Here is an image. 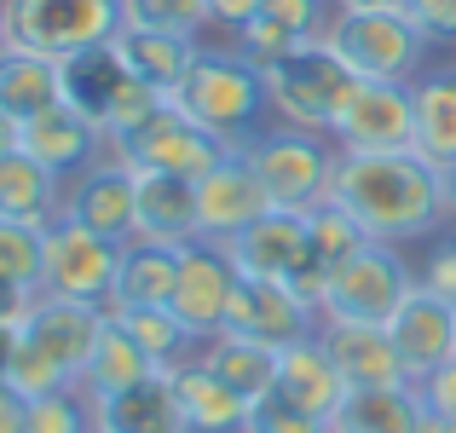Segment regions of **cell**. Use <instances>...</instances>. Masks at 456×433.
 <instances>
[{
    "label": "cell",
    "instance_id": "cell-1",
    "mask_svg": "<svg viewBox=\"0 0 456 433\" xmlns=\"http://www.w3.org/2000/svg\"><path fill=\"white\" fill-rule=\"evenodd\" d=\"M330 202H341L376 243H428L445 232V167L422 151H341Z\"/></svg>",
    "mask_w": 456,
    "mask_h": 433
},
{
    "label": "cell",
    "instance_id": "cell-2",
    "mask_svg": "<svg viewBox=\"0 0 456 433\" xmlns=\"http://www.w3.org/2000/svg\"><path fill=\"white\" fill-rule=\"evenodd\" d=\"M104 330V306H81V300L41 295L29 318L18 323V353H12V388L46 399L58 388H81V370L93 358V341Z\"/></svg>",
    "mask_w": 456,
    "mask_h": 433
},
{
    "label": "cell",
    "instance_id": "cell-3",
    "mask_svg": "<svg viewBox=\"0 0 456 433\" xmlns=\"http://www.w3.org/2000/svg\"><path fill=\"white\" fill-rule=\"evenodd\" d=\"M167 104H174L179 116H191L197 127L232 139L237 151H243L272 116L266 69H260L248 53H237V46H202L197 64H191V76L179 81V93Z\"/></svg>",
    "mask_w": 456,
    "mask_h": 433
},
{
    "label": "cell",
    "instance_id": "cell-4",
    "mask_svg": "<svg viewBox=\"0 0 456 433\" xmlns=\"http://www.w3.org/2000/svg\"><path fill=\"white\" fill-rule=\"evenodd\" d=\"M416 289V266L399 255V243L370 237L358 255L335 260L318 278V312L323 323H387Z\"/></svg>",
    "mask_w": 456,
    "mask_h": 433
},
{
    "label": "cell",
    "instance_id": "cell-5",
    "mask_svg": "<svg viewBox=\"0 0 456 433\" xmlns=\"http://www.w3.org/2000/svg\"><path fill=\"white\" fill-rule=\"evenodd\" d=\"M64 104H76L87 122H99L104 139L116 144L122 134L145 127L167 99L156 87H145V81L122 64L116 41H104V46H87V53L64 58Z\"/></svg>",
    "mask_w": 456,
    "mask_h": 433
},
{
    "label": "cell",
    "instance_id": "cell-6",
    "mask_svg": "<svg viewBox=\"0 0 456 433\" xmlns=\"http://www.w3.org/2000/svg\"><path fill=\"white\" fill-rule=\"evenodd\" d=\"M358 76L335 58L330 41H312L283 53L278 64H266V99H272V122L306 127V134H335V116L353 99Z\"/></svg>",
    "mask_w": 456,
    "mask_h": 433
},
{
    "label": "cell",
    "instance_id": "cell-7",
    "mask_svg": "<svg viewBox=\"0 0 456 433\" xmlns=\"http://www.w3.org/2000/svg\"><path fill=\"white\" fill-rule=\"evenodd\" d=\"M243 156L255 162V174L266 179V191H272L278 208L312 214L318 202H330L341 144H335L330 134H306V127H289V122H266L255 139L243 144Z\"/></svg>",
    "mask_w": 456,
    "mask_h": 433
},
{
    "label": "cell",
    "instance_id": "cell-8",
    "mask_svg": "<svg viewBox=\"0 0 456 433\" xmlns=\"http://www.w3.org/2000/svg\"><path fill=\"white\" fill-rule=\"evenodd\" d=\"M323 41L335 46V58L358 81H416L422 76V58H428V41L404 18V6H370V12L335 6Z\"/></svg>",
    "mask_w": 456,
    "mask_h": 433
},
{
    "label": "cell",
    "instance_id": "cell-9",
    "mask_svg": "<svg viewBox=\"0 0 456 433\" xmlns=\"http://www.w3.org/2000/svg\"><path fill=\"white\" fill-rule=\"evenodd\" d=\"M110 156H116V162H127L134 174L202 179V174H214L225 156H237V144L220 139V134H208V127H197L191 116H179L174 104H162V110H156L145 127H134V134L116 139Z\"/></svg>",
    "mask_w": 456,
    "mask_h": 433
},
{
    "label": "cell",
    "instance_id": "cell-10",
    "mask_svg": "<svg viewBox=\"0 0 456 433\" xmlns=\"http://www.w3.org/2000/svg\"><path fill=\"white\" fill-rule=\"evenodd\" d=\"M12 41L46 58H76L122 35V0H6Z\"/></svg>",
    "mask_w": 456,
    "mask_h": 433
},
{
    "label": "cell",
    "instance_id": "cell-11",
    "mask_svg": "<svg viewBox=\"0 0 456 433\" xmlns=\"http://www.w3.org/2000/svg\"><path fill=\"white\" fill-rule=\"evenodd\" d=\"M116 266H122V243H104L99 232H87V225H76V220H64V214L46 225L41 295L81 300V306H110Z\"/></svg>",
    "mask_w": 456,
    "mask_h": 433
},
{
    "label": "cell",
    "instance_id": "cell-12",
    "mask_svg": "<svg viewBox=\"0 0 456 433\" xmlns=\"http://www.w3.org/2000/svg\"><path fill=\"white\" fill-rule=\"evenodd\" d=\"M323 330V312L306 289L295 283H278V278H237V295H232V312H225V330L220 335H243V341H260V347H295V341H312Z\"/></svg>",
    "mask_w": 456,
    "mask_h": 433
},
{
    "label": "cell",
    "instance_id": "cell-13",
    "mask_svg": "<svg viewBox=\"0 0 456 433\" xmlns=\"http://www.w3.org/2000/svg\"><path fill=\"white\" fill-rule=\"evenodd\" d=\"M237 260L225 243L214 237H191L179 249V278H174V295H167V312L185 323L197 341H214L225 330V312H232V295H237Z\"/></svg>",
    "mask_w": 456,
    "mask_h": 433
},
{
    "label": "cell",
    "instance_id": "cell-14",
    "mask_svg": "<svg viewBox=\"0 0 456 433\" xmlns=\"http://www.w3.org/2000/svg\"><path fill=\"white\" fill-rule=\"evenodd\" d=\"M232 260L243 278H278V283H295L318 300V255H312V232H306V214L295 208H272L266 220H255L248 232H237L232 243Z\"/></svg>",
    "mask_w": 456,
    "mask_h": 433
},
{
    "label": "cell",
    "instance_id": "cell-15",
    "mask_svg": "<svg viewBox=\"0 0 456 433\" xmlns=\"http://www.w3.org/2000/svg\"><path fill=\"white\" fill-rule=\"evenodd\" d=\"M330 139L341 151H416V81H358Z\"/></svg>",
    "mask_w": 456,
    "mask_h": 433
},
{
    "label": "cell",
    "instance_id": "cell-16",
    "mask_svg": "<svg viewBox=\"0 0 456 433\" xmlns=\"http://www.w3.org/2000/svg\"><path fill=\"white\" fill-rule=\"evenodd\" d=\"M64 220L99 232L104 243H134L139 237V174L116 156H99L64 185Z\"/></svg>",
    "mask_w": 456,
    "mask_h": 433
},
{
    "label": "cell",
    "instance_id": "cell-17",
    "mask_svg": "<svg viewBox=\"0 0 456 433\" xmlns=\"http://www.w3.org/2000/svg\"><path fill=\"white\" fill-rule=\"evenodd\" d=\"M272 208H278V202H272L266 179L255 174V162H248L243 151L225 156L214 174L197 179V237L232 243L237 232H248L255 220H266Z\"/></svg>",
    "mask_w": 456,
    "mask_h": 433
},
{
    "label": "cell",
    "instance_id": "cell-18",
    "mask_svg": "<svg viewBox=\"0 0 456 433\" xmlns=\"http://www.w3.org/2000/svg\"><path fill=\"white\" fill-rule=\"evenodd\" d=\"M387 335H393V353H399L404 376L428 381L439 364H451V358H456V306H451V300H439L434 289L416 283L411 295H404V306L387 318Z\"/></svg>",
    "mask_w": 456,
    "mask_h": 433
},
{
    "label": "cell",
    "instance_id": "cell-19",
    "mask_svg": "<svg viewBox=\"0 0 456 433\" xmlns=\"http://www.w3.org/2000/svg\"><path fill=\"white\" fill-rule=\"evenodd\" d=\"M18 151H29L35 162H46L53 174L76 179L81 167H93L99 156H110V139H104V127L87 122L76 104H53V110H41L35 122L18 127Z\"/></svg>",
    "mask_w": 456,
    "mask_h": 433
},
{
    "label": "cell",
    "instance_id": "cell-20",
    "mask_svg": "<svg viewBox=\"0 0 456 433\" xmlns=\"http://www.w3.org/2000/svg\"><path fill=\"white\" fill-rule=\"evenodd\" d=\"M330 0H266V6L255 12V18L237 29V53H248L260 69L278 64L283 53H295V46H312L323 41V29H330Z\"/></svg>",
    "mask_w": 456,
    "mask_h": 433
},
{
    "label": "cell",
    "instance_id": "cell-21",
    "mask_svg": "<svg viewBox=\"0 0 456 433\" xmlns=\"http://www.w3.org/2000/svg\"><path fill=\"white\" fill-rule=\"evenodd\" d=\"M93 416H99V433H191L174 370H151L134 388L110 393V399H93Z\"/></svg>",
    "mask_w": 456,
    "mask_h": 433
},
{
    "label": "cell",
    "instance_id": "cell-22",
    "mask_svg": "<svg viewBox=\"0 0 456 433\" xmlns=\"http://www.w3.org/2000/svg\"><path fill=\"white\" fill-rule=\"evenodd\" d=\"M318 341L330 347V358L341 364L346 388H393V381H411L393 353L387 323H323Z\"/></svg>",
    "mask_w": 456,
    "mask_h": 433
},
{
    "label": "cell",
    "instance_id": "cell-23",
    "mask_svg": "<svg viewBox=\"0 0 456 433\" xmlns=\"http://www.w3.org/2000/svg\"><path fill=\"white\" fill-rule=\"evenodd\" d=\"M330 433H428V404L416 381L393 388H353L341 411L330 416Z\"/></svg>",
    "mask_w": 456,
    "mask_h": 433
},
{
    "label": "cell",
    "instance_id": "cell-24",
    "mask_svg": "<svg viewBox=\"0 0 456 433\" xmlns=\"http://www.w3.org/2000/svg\"><path fill=\"white\" fill-rule=\"evenodd\" d=\"M179 249L185 243H156V237H134L122 243V266H116V289L104 312H134V306H167L179 278Z\"/></svg>",
    "mask_w": 456,
    "mask_h": 433
},
{
    "label": "cell",
    "instance_id": "cell-25",
    "mask_svg": "<svg viewBox=\"0 0 456 433\" xmlns=\"http://www.w3.org/2000/svg\"><path fill=\"white\" fill-rule=\"evenodd\" d=\"M53 104H64V64L29 46H6L0 53V116L23 127Z\"/></svg>",
    "mask_w": 456,
    "mask_h": 433
},
{
    "label": "cell",
    "instance_id": "cell-26",
    "mask_svg": "<svg viewBox=\"0 0 456 433\" xmlns=\"http://www.w3.org/2000/svg\"><path fill=\"white\" fill-rule=\"evenodd\" d=\"M64 174H53L46 162H35L29 151L0 156V220L23 225H53L64 214Z\"/></svg>",
    "mask_w": 456,
    "mask_h": 433
},
{
    "label": "cell",
    "instance_id": "cell-27",
    "mask_svg": "<svg viewBox=\"0 0 456 433\" xmlns=\"http://www.w3.org/2000/svg\"><path fill=\"white\" fill-rule=\"evenodd\" d=\"M278 393L295 399V404H306V411H318V416H335L353 388H346L341 364L330 358V347L312 335V341H295V347L278 353Z\"/></svg>",
    "mask_w": 456,
    "mask_h": 433
},
{
    "label": "cell",
    "instance_id": "cell-28",
    "mask_svg": "<svg viewBox=\"0 0 456 433\" xmlns=\"http://www.w3.org/2000/svg\"><path fill=\"white\" fill-rule=\"evenodd\" d=\"M116 53H122V64L134 69L145 87H156L162 99H174L179 81L191 76V64H197V35H167V29H122L116 35Z\"/></svg>",
    "mask_w": 456,
    "mask_h": 433
},
{
    "label": "cell",
    "instance_id": "cell-29",
    "mask_svg": "<svg viewBox=\"0 0 456 433\" xmlns=\"http://www.w3.org/2000/svg\"><path fill=\"white\" fill-rule=\"evenodd\" d=\"M174 388H179V404H185L191 433H243L248 399L237 388H225L202 358H185V364L174 370Z\"/></svg>",
    "mask_w": 456,
    "mask_h": 433
},
{
    "label": "cell",
    "instance_id": "cell-30",
    "mask_svg": "<svg viewBox=\"0 0 456 433\" xmlns=\"http://www.w3.org/2000/svg\"><path fill=\"white\" fill-rule=\"evenodd\" d=\"M151 370H156L151 353L127 335V323L116 318V312H104V330H99V341H93L87 370H81V393H87V399H110V393L145 381Z\"/></svg>",
    "mask_w": 456,
    "mask_h": 433
},
{
    "label": "cell",
    "instance_id": "cell-31",
    "mask_svg": "<svg viewBox=\"0 0 456 433\" xmlns=\"http://www.w3.org/2000/svg\"><path fill=\"white\" fill-rule=\"evenodd\" d=\"M139 237L191 243V237H197V179L139 174Z\"/></svg>",
    "mask_w": 456,
    "mask_h": 433
},
{
    "label": "cell",
    "instance_id": "cell-32",
    "mask_svg": "<svg viewBox=\"0 0 456 433\" xmlns=\"http://www.w3.org/2000/svg\"><path fill=\"white\" fill-rule=\"evenodd\" d=\"M197 358L225 381V388L243 393L248 404L266 399V393L278 388V347L243 341V335H214V341H202V347H197Z\"/></svg>",
    "mask_w": 456,
    "mask_h": 433
},
{
    "label": "cell",
    "instance_id": "cell-33",
    "mask_svg": "<svg viewBox=\"0 0 456 433\" xmlns=\"http://www.w3.org/2000/svg\"><path fill=\"white\" fill-rule=\"evenodd\" d=\"M416 151L428 162H456V69L416 76Z\"/></svg>",
    "mask_w": 456,
    "mask_h": 433
},
{
    "label": "cell",
    "instance_id": "cell-34",
    "mask_svg": "<svg viewBox=\"0 0 456 433\" xmlns=\"http://www.w3.org/2000/svg\"><path fill=\"white\" fill-rule=\"evenodd\" d=\"M116 318H122L127 335H134V341L151 353L156 370H179L185 358H197V347H202L167 306H134V312H116Z\"/></svg>",
    "mask_w": 456,
    "mask_h": 433
},
{
    "label": "cell",
    "instance_id": "cell-35",
    "mask_svg": "<svg viewBox=\"0 0 456 433\" xmlns=\"http://www.w3.org/2000/svg\"><path fill=\"white\" fill-rule=\"evenodd\" d=\"M306 232H312V255H318V266H323V272H330L335 260L358 255V249L370 243V232L341 208V202H318V208L306 214Z\"/></svg>",
    "mask_w": 456,
    "mask_h": 433
},
{
    "label": "cell",
    "instance_id": "cell-36",
    "mask_svg": "<svg viewBox=\"0 0 456 433\" xmlns=\"http://www.w3.org/2000/svg\"><path fill=\"white\" fill-rule=\"evenodd\" d=\"M41 272H46V225L0 220V278L41 289Z\"/></svg>",
    "mask_w": 456,
    "mask_h": 433
},
{
    "label": "cell",
    "instance_id": "cell-37",
    "mask_svg": "<svg viewBox=\"0 0 456 433\" xmlns=\"http://www.w3.org/2000/svg\"><path fill=\"white\" fill-rule=\"evenodd\" d=\"M122 29L197 35L208 29V0H122Z\"/></svg>",
    "mask_w": 456,
    "mask_h": 433
},
{
    "label": "cell",
    "instance_id": "cell-38",
    "mask_svg": "<svg viewBox=\"0 0 456 433\" xmlns=\"http://www.w3.org/2000/svg\"><path fill=\"white\" fill-rule=\"evenodd\" d=\"M29 433H99L93 399L81 388H58L46 399H29Z\"/></svg>",
    "mask_w": 456,
    "mask_h": 433
},
{
    "label": "cell",
    "instance_id": "cell-39",
    "mask_svg": "<svg viewBox=\"0 0 456 433\" xmlns=\"http://www.w3.org/2000/svg\"><path fill=\"white\" fill-rule=\"evenodd\" d=\"M243 433H330V416L306 411V404L283 399V393L272 388L266 399H255V404H248V422H243Z\"/></svg>",
    "mask_w": 456,
    "mask_h": 433
},
{
    "label": "cell",
    "instance_id": "cell-40",
    "mask_svg": "<svg viewBox=\"0 0 456 433\" xmlns=\"http://www.w3.org/2000/svg\"><path fill=\"white\" fill-rule=\"evenodd\" d=\"M416 283L434 289L439 300H451V306H456V232L428 237L422 260H416Z\"/></svg>",
    "mask_w": 456,
    "mask_h": 433
},
{
    "label": "cell",
    "instance_id": "cell-41",
    "mask_svg": "<svg viewBox=\"0 0 456 433\" xmlns=\"http://www.w3.org/2000/svg\"><path fill=\"white\" fill-rule=\"evenodd\" d=\"M404 18L422 29L428 53H451L456 46V0H404Z\"/></svg>",
    "mask_w": 456,
    "mask_h": 433
},
{
    "label": "cell",
    "instance_id": "cell-42",
    "mask_svg": "<svg viewBox=\"0 0 456 433\" xmlns=\"http://www.w3.org/2000/svg\"><path fill=\"white\" fill-rule=\"evenodd\" d=\"M416 388H422L428 416H439V422H456V358H451V364H439L428 381H416Z\"/></svg>",
    "mask_w": 456,
    "mask_h": 433
},
{
    "label": "cell",
    "instance_id": "cell-43",
    "mask_svg": "<svg viewBox=\"0 0 456 433\" xmlns=\"http://www.w3.org/2000/svg\"><path fill=\"white\" fill-rule=\"evenodd\" d=\"M35 300H41V289H29V283H18V278H0V323L18 330V323L29 318Z\"/></svg>",
    "mask_w": 456,
    "mask_h": 433
},
{
    "label": "cell",
    "instance_id": "cell-44",
    "mask_svg": "<svg viewBox=\"0 0 456 433\" xmlns=\"http://www.w3.org/2000/svg\"><path fill=\"white\" fill-rule=\"evenodd\" d=\"M0 433H29V393L0 381Z\"/></svg>",
    "mask_w": 456,
    "mask_h": 433
},
{
    "label": "cell",
    "instance_id": "cell-45",
    "mask_svg": "<svg viewBox=\"0 0 456 433\" xmlns=\"http://www.w3.org/2000/svg\"><path fill=\"white\" fill-rule=\"evenodd\" d=\"M260 6H266V0H208V23H220V29H232V35H237Z\"/></svg>",
    "mask_w": 456,
    "mask_h": 433
},
{
    "label": "cell",
    "instance_id": "cell-46",
    "mask_svg": "<svg viewBox=\"0 0 456 433\" xmlns=\"http://www.w3.org/2000/svg\"><path fill=\"white\" fill-rule=\"evenodd\" d=\"M12 353H18V330H12V323H0V381L12 376Z\"/></svg>",
    "mask_w": 456,
    "mask_h": 433
},
{
    "label": "cell",
    "instance_id": "cell-47",
    "mask_svg": "<svg viewBox=\"0 0 456 433\" xmlns=\"http://www.w3.org/2000/svg\"><path fill=\"white\" fill-rule=\"evenodd\" d=\"M12 151H18V122L0 116V156H12Z\"/></svg>",
    "mask_w": 456,
    "mask_h": 433
},
{
    "label": "cell",
    "instance_id": "cell-48",
    "mask_svg": "<svg viewBox=\"0 0 456 433\" xmlns=\"http://www.w3.org/2000/svg\"><path fill=\"white\" fill-rule=\"evenodd\" d=\"M341 12H370V6H404V0H335Z\"/></svg>",
    "mask_w": 456,
    "mask_h": 433
},
{
    "label": "cell",
    "instance_id": "cell-49",
    "mask_svg": "<svg viewBox=\"0 0 456 433\" xmlns=\"http://www.w3.org/2000/svg\"><path fill=\"white\" fill-rule=\"evenodd\" d=\"M6 46H18V41H12V12H6V0H0V53H6Z\"/></svg>",
    "mask_w": 456,
    "mask_h": 433
},
{
    "label": "cell",
    "instance_id": "cell-50",
    "mask_svg": "<svg viewBox=\"0 0 456 433\" xmlns=\"http://www.w3.org/2000/svg\"><path fill=\"white\" fill-rule=\"evenodd\" d=\"M445 202H451V220H456V162L445 167Z\"/></svg>",
    "mask_w": 456,
    "mask_h": 433
},
{
    "label": "cell",
    "instance_id": "cell-51",
    "mask_svg": "<svg viewBox=\"0 0 456 433\" xmlns=\"http://www.w3.org/2000/svg\"><path fill=\"white\" fill-rule=\"evenodd\" d=\"M428 433H456V422H439V416H428Z\"/></svg>",
    "mask_w": 456,
    "mask_h": 433
}]
</instances>
